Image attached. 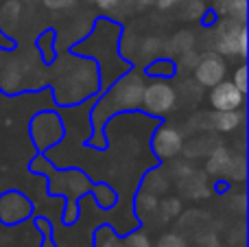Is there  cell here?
<instances>
[{"label":"cell","mask_w":249,"mask_h":247,"mask_svg":"<svg viewBox=\"0 0 249 247\" xmlns=\"http://www.w3.org/2000/svg\"><path fill=\"white\" fill-rule=\"evenodd\" d=\"M216 53L221 55H238L247 57V26L241 20H232L225 18L219 26H216Z\"/></svg>","instance_id":"1"},{"label":"cell","mask_w":249,"mask_h":247,"mask_svg":"<svg viewBox=\"0 0 249 247\" xmlns=\"http://www.w3.org/2000/svg\"><path fill=\"white\" fill-rule=\"evenodd\" d=\"M158 247H186V245L177 234H166L164 239H160Z\"/></svg>","instance_id":"18"},{"label":"cell","mask_w":249,"mask_h":247,"mask_svg":"<svg viewBox=\"0 0 249 247\" xmlns=\"http://www.w3.org/2000/svg\"><path fill=\"white\" fill-rule=\"evenodd\" d=\"M193 46H195V37L190 33H177V35H173V39H171V44H168V48H171L173 53H177L179 51V55H184V53H188V51H193Z\"/></svg>","instance_id":"11"},{"label":"cell","mask_w":249,"mask_h":247,"mask_svg":"<svg viewBox=\"0 0 249 247\" xmlns=\"http://www.w3.org/2000/svg\"><path fill=\"white\" fill-rule=\"evenodd\" d=\"M232 83L243 92V94L247 92V68H245V66H241V68L236 70V74H234V81H232Z\"/></svg>","instance_id":"17"},{"label":"cell","mask_w":249,"mask_h":247,"mask_svg":"<svg viewBox=\"0 0 249 247\" xmlns=\"http://www.w3.org/2000/svg\"><path fill=\"white\" fill-rule=\"evenodd\" d=\"M149 193H153V195H160V193H164L168 188V179H166V175L162 173V179H158V173H153L149 177Z\"/></svg>","instance_id":"15"},{"label":"cell","mask_w":249,"mask_h":247,"mask_svg":"<svg viewBox=\"0 0 249 247\" xmlns=\"http://www.w3.org/2000/svg\"><path fill=\"white\" fill-rule=\"evenodd\" d=\"M245 94L234 86L232 81H221L212 88L210 92V105L214 107V112H228V109H241Z\"/></svg>","instance_id":"5"},{"label":"cell","mask_w":249,"mask_h":247,"mask_svg":"<svg viewBox=\"0 0 249 247\" xmlns=\"http://www.w3.org/2000/svg\"><path fill=\"white\" fill-rule=\"evenodd\" d=\"M142 94H144V81L138 74H129L114 86L112 94L105 99L103 105H112L109 114L118 109H136L142 105Z\"/></svg>","instance_id":"2"},{"label":"cell","mask_w":249,"mask_h":247,"mask_svg":"<svg viewBox=\"0 0 249 247\" xmlns=\"http://www.w3.org/2000/svg\"><path fill=\"white\" fill-rule=\"evenodd\" d=\"M210 127L216 131H234L243 125V112L241 109H228V112H212L208 116Z\"/></svg>","instance_id":"8"},{"label":"cell","mask_w":249,"mask_h":247,"mask_svg":"<svg viewBox=\"0 0 249 247\" xmlns=\"http://www.w3.org/2000/svg\"><path fill=\"white\" fill-rule=\"evenodd\" d=\"M177 101V92L171 83L166 81H153L144 86V94H142V105L146 112L151 114H168L173 112Z\"/></svg>","instance_id":"3"},{"label":"cell","mask_w":249,"mask_h":247,"mask_svg":"<svg viewBox=\"0 0 249 247\" xmlns=\"http://www.w3.org/2000/svg\"><path fill=\"white\" fill-rule=\"evenodd\" d=\"M138 208L140 210H144V212H151V210H155L158 208V195H153V193H140L138 195Z\"/></svg>","instance_id":"13"},{"label":"cell","mask_w":249,"mask_h":247,"mask_svg":"<svg viewBox=\"0 0 249 247\" xmlns=\"http://www.w3.org/2000/svg\"><path fill=\"white\" fill-rule=\"evenodd\" d=\"M99 247H124L116 236L109 232V228H101L99 232Z\"/></svg>","instance_id":"14"},{"label":"cell","mask_w":249,"mask_h":247,"mask_svg":"<svg viewBox=\"0 0 249 247\" xmlns=\"http://www.w3.org/2000/svg\"><path fill=\"white\" fill-rule=\"evenodd\" d=\"M123 245L124 247H151L149 239H146V234H142V232H136V234H131Z\"/></svg>","instance_id":"16"},{"label":"cell","mask_w":249,"mask_h":247,"mask_svg":"<svg viewBox=\"0 0 249 247\" xmlns=\"http://www.w3.org/2000/svg\"><path fill=\"white\" fill-rule=\"evenodd\" d=\"M193 70H195V79L206 88H214L216 83L223 81L225 72H228L223 57L216 55V53H208V55L199 57L197 66Z\"/></svg>","instance_id":"4"},{"label":"cell","mask_w":249,"mask_h":247,"mask_svg":"<svg viewBox=\"0 0 249 247\" xmlns=\"http://www.w3.org/2000/svg\"><path fill=\"white\" fill-rule=\"evenodd\" d=\"M186 4H188V9H186V18H197L199 13L203 11V4L201 0H186Z\"/></svg>","instance_id":"19"},{"label":"cell","mask_w":249,"mask_h":247,"mask_svg":"<svg viewBox=\"0 0 249 247\" xmlns=\"http://www.w3.org/2000/svg\"><path fill=\"white\" fill-rule=\"evenodd\" d=\"M216 11L223 18H232V20L245 22L247 18V0H219Z\"/></svg>","instance_id":"10"},{"label":"cell","mask_w":249,"mask_h":247,"mask_svg":"<svg viewBox=\"0 0 249 247\" xmlns=\"http://www.w3.org/2000/svg\"><path fill=\"white\" fill-rule=\"evenodd\" d=\"M225 177L236 179V182L245 179V160H243V158H234L230 169H228V173H225Z\"/></svg>","instance_id":"12"},{"label":"cell","mask_w":249,"mask_h":247,"mask_svg":"<svg viewBox=\"0 0 249 247\" xmlns=\"http://www.w3.org/2000/svg\"><path fill=\"white\" fill-rule=\"evenodd\" d=\"M184 149L181 134L175 127H160L153 136V151L158 158H175Z\"/></svg>","instance_id":"6"},{"label":"cell","mask_w":249,"mask_h":247,"mask_svg":"<svg viewBox=\"0 0 249 247\" xmlns=\"http://www.w3.org/2000/svg\"><path fill=\"white\" fill-rule=\"evenodd\" d=\"M31 212L29 199L20 195V193H7L0 199V219L4 223H18Z\"/></svg>","instance_id":"7"},{"label":"cell","mask_w":249,"mask_h":247,"mask_svg":"<svg viewBox=\"0 0 249 247\" xmlns=\"http://www.w3.org/2000/svg\"><path fill=\"white\" fill-rule=\"evenodd\" d=\"M232 160H234V156L230 153V149L216 144V147L208 153L206 169H208V173L210 175H225L228 173V169H230V164H232Z\"/></svg>","instance_id":"9"}]
</instances>
